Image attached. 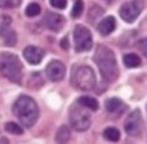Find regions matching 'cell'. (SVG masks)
Listing matches in <instances>:
<instances>
[{
  "instance_id": "cell-6",
  "label": "cell",
  "mask_w": 147,
  "mask_h": 144,
  "mask_svg": "<svg viewBox=\"0 0 147 144\" xmlns=\"http://www.w3.org/2000/svg\"><path fill=\"white\" fill-rule=\"evenodd\" d=\"M74 39H75L76 52H86L92 48V45H93V39H92L90 31L81 25H79L75 27Z\"/></svg>"
},
{
  "instance_id": "cell-11",
  "label": "cell",
  "mask_w": 147,
  "mask_h": 144,
  "mask_svg": "<svg viewBox=\"0 0 147 144\" xmlns=\"http://www.w3.org/2000/svg\"><path fill=\"white\" fill-rule=\"evenodd\" d=\"M66 68H65L63 63L59 61H52L47 66V76L51 81H59L63 78Z\"/></svg>"
},
{
  "instance_id": "cell-12",
  "label": "cell",
  "mask_w": 147,
  "mask_h": 144,
  "mask_svg": "<svg viewBox=\"0 0 147 144\" xmlns=\"http://www.w3.org/2000/svg\"><path fill=\"white\" fill-rule=\"evenodd\" d=\"M23 57L30 64H39L44 57V52L36 46H27L23 49Z\"/></svg>"
},
{
  "instance_id": "cell-26",
  "label": "cell",
  "mask_w": 147,
  "mask_h": 144,
  "mask_svg": "<svg viewBox=\"0 0 147 144\" xmlns=\"http://www.w3.org/2000/svg\"><path fill=\"white\" fill-rule=\"evenodd\" d=\"M69 46H70L69 39H67V38H63V39L61 40V48L65 49V50H67V49H69Z\"/></svg>"
},
{
  "instance_id": "cell-18",
  "label": "cell",
  "mask_w": 147,
  "mask_h": 144,
  "mask_svg": "<svg viewBox=\"0 0 147 144\" xmlns=\"http://www.w3.org/2000/svg\"><path fill=\"white\" fill-rule=\"evenodd\" d=\"M103 137L110 142H117L120 139V131L115 127H107L103 133Z\"/></svg>"
},
{
  "instance_id": "cell-7",
  "label": "cell",
  "mask_w": 147,
  "mask_h": 144,
  "mask_svg": "<svg viewBox=\"0 0 147 144\" xmlns=\"http://www.w3.org/2000/svg\"><path fill=\"white\" fill-rule=\"evenodd\" d=\"M143 9V1L141 0H132V1H127L121 5L120 8V17L124 19L125 22L132 23L137 19V17L141 14Z\"/></svg>"
},
{
  "instance_id": "cell-22",
  "label": "cell",
  "mask_w": 147,
  "mask_h": 144,
  "mask_svg": "<svg viewBox=\"0 0 147 144\" xmlns=\"http://www.w3.org/2000/svg\"><path fill=\"white\" fill-rule=\"evenodd\" d=\"M22 0H0V8H5V9H10V8H16L21 4Z\"/></svg>"
},
{
  "instance_id": "cell-13",
  "label": "cell",
  "mask_w": 147,
  "mask_h": 144,
  "mask_svg": "<svg viewBox=\"0 0 147 144\" xmlns=\"http://www.w3.org/2000/svg\"><path fill=\"white\" fill-rule=\"evenodd\" d=\"M105 108H106V111L111 115H120L127 109V106H125L120 99L111 98V99H107L106 100V103H105Z\"/></svg>"
},
{
  "instance_id": "cell-3",
  "label": "cell",
  "mask_w": 147,
  "mask_h": 144,
  "mask_svg": "<svg viewBox=\"0 0 147 144\" xmlns=\"http://www.w3.org/2000/svg\"><path fill=\"white\" fill-rule=\"evenodd\" d=\"M0 73L14 84L22 81V64L20 59L12 53H3L0 56Z\"/></svg>"
},
{
  "instance_id": "cell-21",
  "label": "cell",
  "mask_w": 147,
  "mask_h": 144,
  "mask_svg": "<svg viewBox=\"0 0 147 144\" xmlns=\"http://www.w3.org/2000/svg\"><path fill=\"white\" fill-rule=\"evenodd\" d=\"M83 9H84V3L81 1V0H78V1H75V4H74V8H72V17H80L81 13H83Z\"/></svg>"
},
{
  "instance_id": "cell-5",
  "label": "cell",
  "mask_w": 147,
  "mask_h": 144,
  "mask_svg": "<svg viewBox=\"0 0 147 144\" xmlns=\"http://www.w3.org/2000/svg\"><path fill=\"white\" fill-rule=\"evenodd\" d=\"M90 115L85 109L76 106H72L70 108V124L76 131H85L90 126Z\"/></svg>"
},
{
  "instance_id": "cell-2",
  "label": "cell",
  "mask_w": 147,
  "mask_h": 144,
  "mask_svg": "<svg viewBox=\"0 0 147 144\" xmlns=\"http://www.w3.org/2000/svg\"><path fill=\"white\" fill-rule=\"evenodd\" d=\"M13 113L26 127H31L38 121L39 108L32 98L27 95H21L13 104Z\"/></svg>"
},
{
  "instance_id": "cell-9",
  "label": "cell",
  "mask_w": 147,
  "mask_h": 144,
  "mask_svg": "<svg viewBox=\"0 0 147 144\" xmlns=\"http://www.w3.org/2000/svg\"><path fill=\"white\" fill-rule=\"evenodd\" d=\"M10 17H3V22L0 23V36L4 40V44L8 46H13L17 41L16 32L10 28Z\"/></svg>"
},
{
  "instance_id": "cell-27",
  "label": "cell",
  "mask_w": 147,
  "mask_h": 144,
  "mask_svg": "<svg viewBox=\"0 0 147 144\" xmlns=\"http://www.w3.org/2000/svg\"><path fill=\"white\" fill-rule=\"evenodd\" d=\"M107 1H109V3H114L115 0H107Z\"/></svg>"
},
{
  "instance_id": "cell-8",
  "label": "cell",
  "mask_w": 147,
  "mask_h": 144,
  "mask_svg": "<svg viewBox=\"0 0 147 144\" xmlns=\"http://www.w3.org/2000/svg\"><path fill=\"white\" fill-rule=\"evenodd\" d=\"M124 129L129 137L137 138L141 135L142 129H143V120H142V115H141L140 109H134L128 116L125 125H124Z\"/></svg>"
},
{
  "instance_id": "cell-24",
  "label": "cell",
  "mask_w": 147,
  "mask_h": 144,
  "mask_svg": "<svg viewBox=\"0 0 147 144\" xmlns=\"http://www.w3.org/2000/svg\"><path fill=\"white\" fill-rule=\"evenodd\" d=\"M51 4L57 9H65L67 5V0H51Z\"/></svg>"
},
{
  "instance_id": "cell-25",
  "label": "cell",
  "mask_w": 147,
  "mask_h": 144,
  "mask_svg": "<svg viewBox=\"0 0 147 144\" xmlns=\"http://www.w3.org/2000/svg\"><path fill=\"white\" fill-rule=\"evenodd\" d=\"M137 45H138V48H140V50L147 57V38L146 39H142V40H140Z\"/></svg>"
},
{
  "instance_id": "cell-15",
  "label": "cell",
  "mask_w": 147,
  "mask_h": 144,
  "mask_svg": "<svg viewBox=\"0 0 147 144\" xmlns=\"http://www.w3.org/2000/svg\"><path fill=\"white\" fill-rule=\"evenodd\" d=\"M78 103L81 107H84V108L92 109V111H97L98 109V102L94 98H92V96H80Z\"/></svg>"
},
{
  "instance_id": "cell-19",
  "label": "cell",
  "mask_w": 147,
  "mask_h": 144,
  "mask_svg": "<svg viewBox=\"0 0 147 144\" xmlns=\"http://www.w3.org/2000/svg\"><path fill=\"white\" fill-rule=\"evenodd\" d=\"M5 130H7L8 133H10V134H14V135H21L23 133L22 127L13 121H9L5 124Z\"/></svg>"
},
{
  "instance_id": "cell-1",
  "label": "cell",
  "mask_w": 147,
  "mask_h": 144,
  "mask_svg": "<svg viewBox=\"0 0 147 144\" xmlns=\"http://www.w3.org/2000/svg\"><path fill=\"white\" fill-rule=\"evenodd\" d=\"M93 58L105 81L112 82L116 80L119 76V68H117L115 54L111 49L105 45H98Z\"/></svg>"
},
{
  "instance_id": "cell-20",
  "label": "cell",
  "mask_w": 147,
  "mask_h": 144,
  "mask_svg": "<svg viewBox=\"0 0 147 144\" xmlns=\"http://www.w3.org/2000/svg\"><path fill=\"white\" fill-rule=\"evenodd\" d=\"M40 10H41L40 5L36 4V3H31L26 8V15H28V17H36L40 13Z\"/></svg>"
},
{
  "instance_id": "cell-23",
  "label": "cell",
  "mask_w": 147,
  "mask_h": 144,
  "mask_svg": "<svg viewBox=\"0 0 147 144\" xmlns=\"http://www.w3.org/2000/svg\"><path fill=\"white\" fill-rule=\"evenodd\" d=\"M103 13V9H102L101 7H97V5H93L92 7V9L89 10V19L93 22V19H96V18H98L99 15Z\"/></svg>"
},
{
  "instance_id": "cell-17",
  "label": "cell",
  "mask_w": 147,
  "mask_h": 144,
  "mask_svg": "<svg viewBox=\"0 0 147 144\" xmlns=\"http://www.w3.org/2000/svg\"><path fill=\"white\" fill-rule=\"evenodd\" d=\"M71 135H70V130L67 126H61L56 134V142L57 143H66L70 140Z\"/></svg>"
},
{
  "instance_id": "cell-4",
  "label": "cell",
  "mask_w": 147,
  "mask_h": 144,
  "mask_svg": "<svg viewBox=\"0 0 147 144\" xmlns=\"http://www.w3.org/2000/svg\"><path fill=\"white\" fill-rule=\"evenodd\" d=\"M71 84L74 88L79 90L89 91L96 88V75L93 70L88 66H78L74 67V71L71 73Z\"/></svg>"
},
{
  "instance_id": "cell-16",
  "label": "cell",
  "mask_w": 147,
  "mask_h": 144,
  "mask_svg": "<svg viewBox=\"0 0 147 144\" xmlns=\"http://www.w3.org/2000/svg\"><path fill=\"white\" fill-rule=\"evenodd\" d=\"M123 61H124V64H125V66L129 67V68H133V67H138V66L141 64L140 57H138L137 54H134V53L125 54L124 58H123Z\"/></svg>"
},
{
  "instance_id": "cell-10",
  "label": "cell",
  "mask_w": 147,
  "mask_h": 144,
  "mask_svg": "<svg viewBox=\"0 0 147 144\" xmlns=\"http://www.w3.org/2000/svg\"><path fill=\"white\" fill-rule=\"evenodd\" d=\"M43 22H44V25H45L47 28L54 31V32H58V31L62 30V27H63V25H65V18L62 17L61 14L48 12L45 15H44Z\"/></svg>"
},
{
  "instance_id": "cell-14",
  "label": "cell",
  "mask_w": 147,
  "mask_h": 144,
  "mask_svg": "<svg viewBox=\"0 0 147 144\" xmlns=\"http://www.w3.org/2000/svg\"><path fill=\"white\" fill-rule=\"evenodd\" d=\"M115 27H116V22H115L114 17H107L98 23V31H99V33L103 36L110 35V33L115 30Z\"/></svg>"
}]
</instances>
